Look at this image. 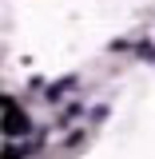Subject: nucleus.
I'll return each mask as SVG.
<instances>
[{"label":"nucleus","mask_w":155,"mask_h":159,"mask_svg":"<svg viewBox=\"0 0 155 159\" xmlns=\"http://www.w3.org/2000/svg\"><path fill=\"white\" fill-rule=\"evenodd\" d=\"M0 131H8V135H16V131H28V116H20V111L4 116V119H0Z\"/></svg>","instance_id":"nucleus-1"}]
</instances>
